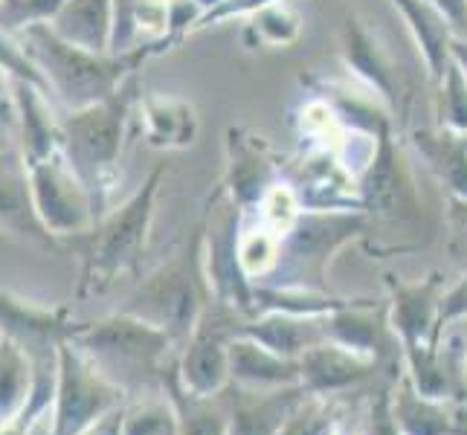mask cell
Masks as SVG:
<instances>
[{
	"instance_id": "484cf974",
	"label": "cell",
	"mask_w": 467,
	"mask_h": 435,
	"mask_svg": "<svg viewBox=\"0 0 467 435\" xmlns=\"http://www.w3.org/2000/svg\"><path fill=\"white\" fill-rule=\"evenodd\" d=\"M453 404L421 395L407 375L392 383V409L404 435H462Z\"/></svg>"
},
{
	"instance_id": "6da1fadb",
	"label": "cell",
	"mask_w": 467,
	"mask_h": 435,
	"mask_svg": "<svg viewBox=\"0 0 467 435\" xmlns=\"http://www.w3.org/2000/svg\"><path fill=\"white\" fill-rule=\"evenodd\" d=\"M18 38L41 70L47 90L64 110H78L110 99L151 56H160L157 47H142L125 56L90 53L58 38L50 24L26 26L18 32Z\"/></svg>"
},
{
	"instance_id": "44dd1931",
	"label": "cell",
	"mask_w": 467,
	"mask_h": 435,
	"mask_svg": "<svg viewBox=\"0 0 467 435\" xmlns=\"http://www.w3.org/2000/svg\"><path fill=\"white\" fill-rule=\"evenodd\" d=\"M169 4L171 0H114V38L110 53L125 56L157 47L160 53L171 50L169 38Z\"/></svg>"
},
{
	"instance_id": "74e56055",
	"label": "cell",
	"mask_w": 467,
	"mask_h": 435,
	"mask_svg": "<svg viewBox=\"0 0 467 435\" xmlns=\"http://www.w3.org/2000/svg\"><path fill=\"white\" fill-rule=\"evenodd\" d=\"M467 319V270L456 279V285L444 287L441 296V308H439V326L441 331L453 322H464Z\"/></svg>"
},
{
	"instance_id": "3957f363",
	"label": "cell",
	"mask_w": 467,
	"mask_h": 435,
	"mask_svg": "<svg viewBox=\"0 0 467 435\" xmlns=\"http://www.w3.org/2000/svg\"><path fill=\"white\" fill-rule=\"evenodd\" d=\"M70 343L128 395L154 386L163 389V372L181 354L166 331L125 311L99 322H78Z\"/></svg>"
},
{
	"instance_id": "f1b7e54d",
	"label": "cell",
	"mask_w": 467,
	"mask_h": 435,
	"mask_svg": "<svg viewBox=\"0 0 467 435\" xmlns=\"http://www.w3.org/2000/svg\"><path fill=\"white\" fill-rule=\"evenodd\" d=\"M389 4L404 15L418 50L424 56L430 76L441 78V73L450 64V41H453L450 24L430 4H424V0H389Z\"/></svg>"
},
{
	"instance_id": "603a6c76",
	"label": "cell",
	"mask_w": 467,
	"mask_h": 435,
	"mask_svg": "<svg viewBox=\"0 0 467 435\" xmlns=\"http://www.w3.org/2000/svg\"><path fill=\"white\" fill-rule=\"evenodd\" d=\"M238 389V400L230 407V435H279L302 398L308 395L302 386L285 389Z\"/></svg>"
},
{
	"instance_id": "8992f818",
	"label": "cell",
	"mask_w": 467,
	"mask_h": 435,
	"mask_svg": "<svg viewBox=\"0 0 467 435\" xmlns=\"http://www.w3.org/2000/svg\"><path fill=\"white\" fill-rule=\"evenodd\" d=\"M366 212H319L302 209L296 223L282 235L279 264L259 285L273 287H296L328 294V267L334 255L351 241L368 235Z\"/></svg>"
},
{
	"instance_id": "7bdbcfd3",
	"label": "cell",
	"mask_w": 467,
	"mask_h": 435,
	"mask_svg": "<svg viewBox=\"0 0 467 435\" xmlns=\"http://www.w3.org/2000/svg\"><path fill=\"white\" fill-rule=\"evenodd\" d=\"M450 61H456L459 70L467 76V38H453V41H450Z\"/></svg>"
},
{
	"instance_id": "9a60e30c",
	"label": "cell",
	"mask_w": 467,
	"mask_h": 435,
	"mask_svg": "<svg viewBox=\"0 0 467 435\" xmlns=\"http://www.w3.org/2000/svg\"><path fill=\"white\" fill-rule=\"evenodd\" d=\"M326 334L328 343L363 354V357L380 366L395 360L404 363V348H400V340L389 326V302L375 305L351 299L326 314Z\"/></svg>"
},
{
	"instance_id": "f6af8a7d",
	"label": "cell",
	"mask_w": 467,
	"mask_h": 435,
	"mask_svg": "<svg viewBox=\"0 0 467 435\" xmlns=\"http://www.w3.org/2000/svg\"><path fill=\"white\" fill-rule=\"evenodd\" d=\"M462 435H467V430H462Z\"/></svg>"
},
{
	"instance_id": "30bf717a",
	"label": "cell",
	"mask_w": 467,
	"mask_h": 435,
	"mask_svg": "<svg viewBox=\"0 0 467 435\" xmlns=\"http://www.w3.org/2000/svg\"><path fill=\"white\" fill-rule=\"evenodd\" d=\"M241 314L213 299L201 314L195 331L177 354V378L189 392L215 398L230 389V343L238 334Z\"/></svg>"
},
{
	"instance_id": "60d3db41",
	"label": "cell",
	"mask_w": 467,
	"mask_h": 435,
	"mask_svg": "<svg viewBox=\"0 0 467 435\" xmlns=\"http://www.w3.org/2000/svg\"><path fill=\"white\" fill-rule=\"evenodd\" d=\"M122 421H125V407L108 412L105 418H99V421L90 424L85 432H78V435H122Z\"/></svg>"
},
{
	"instance_id": "b9f144b4",
	"label": "cell",
	"mask_w": 467,
	"mask_h": 435,
	"mask_svg": "<svg viewBox=\"0 0 467 435\" xmlns=\"http://www.w3.org/2000/svg\"><path fill=\"white\" fill-rule=\"evenodd\" d=\"M450 227L467 244V198H450Z\"/></svg>"
},
{
	"instance_id": "52a82bcc",
	"label": "cell",
	"mask_w": 467,
	"mask_h": 435,
	"mask_svg": "<svg viewBox=\"0 0 467 435\" xmlns=\"http://www.w3.org/2000/svg\"><path fill=\"white\" fill-rule=\"evenodd\" d=\"M206 212V233H203V267L213 299L227 305L244 319L253 316V294L255 285L241 267L238 255V238H241V223H244V209L235 206L223 186L209 198Z\"/></svg>"
},
{
	"instance_id": "4dcf8cb0",
	"label": "cell",
	"mask_w": 467,
	"mask_h": 435,
	"mask_svg": "<svg viewBox=\"0 0 467 435\" xmlns=\"http://www.w3.org/2000/svg\"><path fill=\"white\" fill-rule=\"evenodd\" d=\"M436 82V125L456 134H467V76L459 70L456 61H450Z\"/></svg>"
},
{
	"instance_id": "d6a6232c",
	"label": "cell",
	"mask_w": 467,
	"mask_h": 435,
	"mask_svg": "<svg viewBox=\"0 0 467 435\" xmlns=\"http://www.w3.org/2000/svg\"><path fill=\"white\" fill-rule=\"evenodd\" d=\"M337 430H340V421L328 400L305 395L302 404L287 415L279 435H337Z\"/></svg>"
},
{
	"instance_id": "cb8c5ba5",
	"label": "cell",
	"mask_w": 467,
	"mask_h": 435,
	"mask_svg": "<svg viewBox=\"0 0 467 435\" xmlns=\"http://www.w3.org/2000/svg\"><path fill=\"white\" fill-rule=\"evenodd\" d=\"M410 140L427 169L447 189L450 198H467V134L447 128H412Z\"/></svg>"
},
{
	"instance_id": "d590c367",
	"label": "cell",
	"mask_w": 467,
	"mask_h": 435,
	"mask_svg": "<svg viewBox=\"0 0 467 435\" xmlns=\"http://www.w3.org/2000/svg\"><path fill=\"white\" fill-rule=\"evenodd\" d=\"M0 73L15 78V82H29V85H38V88L47 90L44 76L36 67V61L29 58L21 38L12 36V32H4V29H0ZM47 93H50V90H47Z\"/></svg>"
},
{
	"instance_id": "4fadbf2b",
	"label": "cell",
	"mask_w": 467,
	"mask_h": 435,
	"mask_svg": "<svg viewBox=\"0 0 467 435\" xmlns=\"http://www.w3.org/2000/svg\"><path fill=\"white\" fill-rule=\"evenodd\" d=\"M285 177V163L273 154L265 137L250 134L247 128H230L227 131V171H223V192L227 198L253 212L259 201Z\"/></svg>"
},
{
	"instance_id": "8fae6325",
	"label": "cell",
	"mask_w": 467,
	"mask_h": 435,
	"mask_svg": "<svg viewBox=\"0 0 467 435\" xmlns=\"http://www.w3.org/2000/svg\"><path fill=\"white\" fill-rule=\"evenodd\" d=\"M36 212L53 238H76L96 223L93 201L61 151L29 166Z\"/></svg>"
},
{
	"instance_id": "8d00e7d4",
	"label": "cell",
	"mask_w": 467,
	"mask_h": 435,
	"mask_svg": "<svg viewBox=\"0 0 467 435\" xmlns=\"http://www.w3.org/2000/svg\"><path fill=\"white\" fill-rule=\"evenodd\" d=\"M363 435H404L395 421V409H392V386H383L372 395V404H368L366 415V430Z\"/></svg>"
},
{
	"instance_id": "5b68a950",
	"label": "cell",
	"mask_w": 467,
	"mask_h": 435,
	"mask_svg": "<svg viewBox=\"0 0 467 435\" xmlns=\"http://www.w3.org/2000/svg\"><path fill=\"white\" fill-rule=\"evenodd\" d=\"M166 177V163H160L131 198L108 212L82 235H76L78 253H82V279H78V296L102 294L125 273L137 270L149 247L154 206L160 195V183Z\"/></svg>"
},
{
	"instance_id": "e0dca14e",
	"label": "cell",
	"mask_w": 467,
	"mask_h": 435,
	"mask_svg": "<svg viewBox=\"0 0 467 435\" xmlns=\"http://www.w3.org/2000/svg\"><path fill=\"white\" fill-rule=\"evenodd\" d=\"M15 140L12 145L24 154L26 166L61 151V114L53 108V96L38 85L15 82Z\"/></svg>"
},
{
	"instance_id": "277c9868",
	"label": "cell",
	"mask_w": 467,
	"mask_h": 435,
	"mask_svg": "<svg viewBox=\"0 0 467 435\" xmlns=\"http://www.w3.org/2000/svg\"><path fill=\"white\" fill-rule=\"evenodd\" d=\"M203 233H206V212L201 215L198 227L183 241L169 262L149 273L131 294L119 311L134 314L151 322L154 328L166 331L177 348H183L195 331L201 314L213 302L206 267H203Z\"/></svg>"
},
{
	"instance_id": "836d02e7",
	"label": "cell",
	"mask_w": 467,
	"mask_h": 435,
	"mask_svg": "<svg viewBox=\"0 0 467 435\" xmlns=\"http://www.w3.org/2000/svg\"><path fill=\"white\" fill-rule=\"evenodd\" d=\"M122 435H177V415L171 400H146L140 407H125Z\"/></svg>"
},
{
	"instance_id": "ab89813d",
	"label": "cell",
	"mask_w": 467,
	"mask_h": 435,
	"mask_svg": "<svg viewBox=\"0 0 467 435\" xmlns=\"http://www.w3.org/2000/svg\"><path fill=\"white\" fill-rule=\"evenodd\" d=\"M453 29V38H467V0H424Z\"/></svg>"
},
{
	"instance_id": "f35d334b",
	"label": "cell",
	"mask_w": 467,
	"mask_h": 435,
	"mask_svg": "<svg viewBox=\"0 0 467 435\" xmlns=\"http://www.w3.org/2000/svg\"><path fill=\"white\" fill-rule=\"evenodd\" d=\"M273 4H282V0H223V4L215 9V12H209L203 15V21L198 29H206V26H213V24H221V21H230V18H250V15L255 12H262Z\"/></svg>"
},
{
	"instance_id": "1f68e13d",
	"label": "cell",
	"mask_w": 467,
	"mask_h": 435,
	"mask_svg": "<svg viewBox=\"0 0 467 435\" xmlns=\"http://www.w3.org/2000/svg\"><path fill=\"white\" fill-rule=\"evenodd\" d=\"M299 12L282 0V4H273L262 12L250 15V26L247 36H255L259 44H270V47H287L299 38Z\"/></svg>"
},
{
	"instance_id": "7a4b0ae2",
	"label": "cell",
	"mask_w": 467,
	"mask_h": 435,
	"mask_svg": "<svg viewBox=\"0 0 467 435\" xmlns=\"http://www.w3.org/2000/svg\"><path fill=\"white\" fill-rule=\"evenodd\" d=\"M137 76L110 96L78 110L61 114V154L85 183L99 221L110 209V195L119 181V157L128 137V119L140 102Z\"/></svg>"
},
{
	"instance_id": "5bb4252c",
	"label": "cell",
	"mask_w": 467,
	"mask_h": 435,
	"mask_svg": "<svg viewBox=\"0 0 467 435\" xmlns=\"http://www.w3.org/2000/svg\"><path fill=\"white\" fill-rule=\"evenodd\" d=\"M386 290H389V326L400 340V348L412 351L421 346H436L441 337L439 308L444 296L441 273L407 282L400 276H386Z\"/></svg>"
},
{
	"instance_id": "2e32d148",
	"label": "cell",
	"mask_w": 467,
	"mask_h": 435,
	"mask_svg": "<svg viewBox=\"0 0 467 435\" xmlns=\"http://www.w3.org/2000/svg\"><path fill=\"white\" fill-rule=\"evenodd\" d=\"M340 53H343L348 73L358 76L360 82L372 90V96H378V99L389 108V114H400V110H404L407 93H404V82H400V73L395 67V58L363 21L348 18L343 24Z\"/></svg>"
},
{
	"instance_id": "ee69618b",
	"label": "cell",
	"mask_w": 467,
	"mask_h": 435,
	"mask_svg": "<svg viewBox=\"0 0 467 435\" xmlns=\"http://www.w3.org/2000/svg\"><path fill=\"white\" fill-rule=\"evenodd\" d=\"M195 4L203 9V15H209V12H215V9L223 4V0H195Z\"/></svg>"
},
{
	"instance_id": "e575fe53",
	"label": "cell",
	"mask_w": 467,
	"mask_h": 435,
	"mask_svg": "<svg viewBox=\"0 0 467 435\" xmlns=\"http://www.w3.org/2000/svg\"><path fill=\"white\" fill-rule=\"evenodd\" d=\"M67 0H0V29L18 36L36 24H50Z\"/></svg>"
},
{
	"instance_id": "ac0fdd59",
	"label": "cell",
	"mask_w": 467,
	"mask_h": 435,
	"mask_svg": "<svg viewBox=\"0 0 467 435\" xmlns=\"http://www.w3.org/2000/svg\"><path fill=\"white\" fill-rule=\"evenodd\" d=\"M0 230L32 244H53V235L44 230L32 201L29 166L15 145L0 149Z\"/></svg>"
},
{
	"instance_id": "d6986e66",
	"label": "cell",
	"mask_w": 467,
	"mask_h": 435,
	"mask_svg": "<svg viewBox=\"0 0 467 435\" xmlns=\"http://www.w3.org/2000/svg\"><path fill=\"white\" fill-rule=\"evenodd\" d=\"M299 386L308 395L328 398L348 392L354 386L372 380L380 372V363L354 354L337 343H319L299 357Z\"/></svg>"
},
{
	"instance_id": "d4e9b609",
	"label": "cell",
	"mask_w": 467,
	"mask_h": 435,
	"mask_svg": "<svg viewBox=\"0 0 467 435\" xmlns=\"http://www.w3.org/2000/svg\"><path fill=\"white\" fill-rule=\"evenodd\" d=\"M140 114L151 149H163V151L186 149L198 137L195 108L177 99V96H166V93L140 96Z\"/></svg>"
},
{
	"instance_id": "ba28073f",
	"label": "cell",
	"mask_w": 467,
	"mask_h": 435,
	"mask_svg": "<svg viewBox=\"0 0 467 435\" xmlns=\"http://www.w3.org/2000/svg\"><path fill=\"white\" fill-rule=\"evenodd\" d=\"M125 389L102 375L70 337L58 346V380L53 400V430L56 435H78L108 412L125 407Z\"/></svg>"
},
{
	"instance_id": "ffe728a7",
	"label": "cell",
	"mask_w": 467,
	"mask_h": 435,
	"mask_svg": "<svg viewBox=\"0 0 467 435\" xmlns=\"http://www.w3.org/2000/svg\"><path fill=\"white\" fill-rule=\"evenodd\" d=\"M238 334L262 343L265 348L282 354V357L299 360L305 351L319 343H328L326 334V314L322 316H302V314H282L265 311L250 319H241Z\"/></svg>"
},
{
	"instance_id": "7402d4cb",
	"label": "cell",
	"mask_w": 467,
	"mask_h": 435,
	"mask_svg": "<svg viewBox=\"0 0 467 435\" xmlns=\"http://www.w3.org/2000/svg\"><path fill=\"white\" fill-rule=\"evenodd\" d=\"M230 386L241 389H285L299 386V360L282 357V354L265 348L244 334H235L230 343Z\"/></svg>"
},
{
	"instance_id": "f546056e",
	"label": "cell",
	"mask_w": 467,
	"mask_h": 435,
	"mask_svg": "<svg viewBox=\"0 0 467 435\" xmlns=\"http://www.w3.org/2000/svg\"><path fill=\"white\" fill-rule=\"evenodd\" d=\"M32 383H36V372L26 351L0 334V430L18 424L29 404Z\"/></svg>"
},
{
	"instance_id": "7c38bea8",
	"label": "cell",
	"mask_w": 467,
	"mask_h": 435,
	"mask_svg": "<svg viewBox=\"0 0 467 435\" xmlns=\"http://www.w3.org/2000/svg\"><path fill=\"white\" fill-rule=\"evenodd\" d=\"M285 181L296 189L302 209H319V212H363L358 174L331 151L308 149L296 163L285 166Z\"/></svg>"
},
{
	"instance_id": "83f0119b",
	"label": "cell",
	"mask_w": 467,
	"mask_h": 435,
	"mask_svg": "<svg viewBox=\"0 0 467 435\" xmlns=\"http://www.w3.org/2000/svg\"><path fill=\"white\" fill-rule=\"evenodd\" d=\"M163 392L177 415V435H230V407L215 398L189 392L177 378V357L163 372Z\"/></svg>"
},
{
	"instance_id": "bcb514c9",
	"label": "cell",
	"mask_w": 467,
	"mask_h": 435,
	"mask_svg": "<svg viewBox=\"0 0 467 435\" xmlns=\"http://www.w3.org/2000/svg\"><path fill=\"white\" fill-rule=\"evenodd\" d=\"M464 412H467V409H464Z\"/></svg>"
},
{
	"instance_id": "4316f807",
	"label": "cell",
	"mask_w": 467,
	"mask_h": 435,
	"mask_svg": "<svg viewBox=\"0 0 467 435\" xmlns=\"http://www.w3.org/2000/svg\"><path fill=\"white\" fill-rule=\"evenodd\" d=\"M58 38L90 53H110L114 38V0H67L50 21Z\"/></svg>"
},
{
	"instance_id": "9c48e42d",
	"label": "cell",
	"mask_w": 467,
	"mask_h": 435,
	"mask_svg": "<svg viewBox=\"0 0 467 435\" xmlns=\"http://www.w3.org/2000/svg\"><path fill=\"white\" fill-rule=\"evenodd\" d=\"M360 206L368 221L412 227L421 221V195L407 154L395 142L392 125L383 128L375 142V154L358 177Z\"/></svg>"
}]
</instances>
